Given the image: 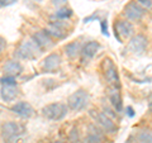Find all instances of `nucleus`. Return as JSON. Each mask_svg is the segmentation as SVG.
<instances>
[{
    "label": "nucleus",
    "instance_id": "nucleus-13",
    "mask_svg": "<svg viewBox=\"0 0 152 143\" xmlns=\"http://www.w3.org/2000/svg\"><path fill=\"white\" fill-rule=\"evenodd\" d=\"M3 72L5 74V76L15 77V76H19L23 72V66L17 60H9L3 66Z\"/></svg>",
    "mask_w": 152,
    "mask_h": 143
},
{
    "label": "nucleus",
    "instance_id": "nucleus-19",
    "mask_svg": "<svg viewBox=\"0 0 152 143\" xmlns=\"http://www.w3.org/2000/svg\"><path fill=\"white\" fill-rule=\"evenodd\" d=\"M65 52L70 58H75L80 52H81V45L77 41H74V42H70L69 45L65 46Z\"/></svg>",
    "mask_w": 152,
    "mask_h": 143
},
{
    "label": "nucleus",
    "instance_id": "nucleus-14",
    "mask_svg": "<svg viewBox=\"0 0 152 143\" xmlns=\"http://www.w3.org/2000/svg\"><path fill=\"white\" fill-rule=\"evenodd\" d=\"M32 39L36 42L38 45V47L42 50V48H48L53 45V42H52V38L47 34V32L43 29V31H38L36 32L34 34H33Z\"/></svg>",
    "mask_w": 152,
    "mask_h": 143
},
{
    "label": "nucleus",
    "instance_id": "nucleus-18",
    "mask_svg": "<svg viewBox=\"0 0 152 143\" xmlns=\"http://www.w3.org/2000/svg\"><path fill=\"white\" fill-rule=\"evenodd\" d=\"M102 139H103V134L96 131L95 125H91L89 128V134L85 138L84 143H102Z\"/></svg>",
    "mask_w": 152,
    "mask_h": 143
},
{
    "label": "nucleus",
    "instance_id": "nucleus-11",
    "mask_svg": "<svg viewBox=\"0 0 152 143\" xmlns=\"http://www.w3.org/2000/svg\"><path fill=\"white\" fill-rule=\"evenodd\" d=\"M61 62H62V60H61V56L58 53H51L42 61V69L46 72H53L60 67Z\"/></svg>",
    "mask_w": 152,
    "mask_h": 143
},
{
    "label": "nucleus",
    "instance_id": "nucleus-24",
    "mask_svg": "<svg viewBox=\"0 0 152 143\" xmlns=\"http://www.w3.org/2000/svg\"><path fill=\"white\" fill-rule=\"evenodd\" d=\"M70 141L72 143H79V134H77V129H74L71 131L70 133Z\"/></svg>",
    "mask_w": 152,
    "mask_h": 143
},
{
    "label": "nucleus",
    "instance_id": "nucleus-21",
    "mask_svg": "<svg viewBox=\"0 0 152 143\" xmlns=\"http://www.w3.org/2000/svg\"><path fill=\"white\" fill-rule=\"evenodd\" d=\"M72 14H74L72 9L62 7L55 13V18H57L58 20H64V19H69L70 17H72Z\"/></svg>",
    "mask_w": 152,
    "mask_h": 143
},
{
    "label": "nucleus",
    "instance_id": "nucleus-7",
    "mask_svg": "<svg viewBox=\"0 0 152 143\" xmlns=\"http://www.w3.org/2000/svg\"><path fill=\"white\" fill-rule=\"evenodd\" d=\"M91 117L94 118V120L96 122V124L102 128L104 132L107 133H113L114 131L117 129L115 123L113 122L112 118H109L104 112H91Z\"/></svg>",
    "mask_w": 152,
    "mask_h": 143
},
{
    "label": "nucleus",
    "instance_id": "nucleus-1",
    "mask_svg": "<svg viewBox=\"0 0 152 143\" xmlns=\"http://www.w3.org/2000/svg\"><path fill=\"white\" fill-rule=\"evenodd\" d=\"M102 71L108 84L110 88H118L121 89V80H119V74H118V69L115 63L113 62L112 58L105 57L102 62Z\"/></svg>",
    "mask_w": 152,
    "mask_h": 143
},
{
    "label": "nucleus",
    "instance_id": "nucleus-22",
    "mask_svg": "<svg viewBox=\"0 0 152 143\" xmlns=\"http://www.w3.org/2000/svg\"><path fill=\"white\" fill-rule=\"evenodd\" d=\"M1 85H7V86H17V80L13 76H3L0 79Z\"/></svg>",
    "mask_w": 152,
    "mask_h": 143
},
{
    "label": "nucleus",
    "instance_id": "nucleus-6",
    "mask_svg": "<svg viewBox=\"0 0 152 143\" xmlns=\"http://www.w3.org/2000/svg\"><path fill=\"white\" fill-rule=\"evenodd\" d=\"M133 32H134L133 24L127 19H119V20L114 23V34H115L118 42H121V43H122V38L132 37Z\"/></svg>",
    "mask_w": 152,
    "mask_h": 143
},
{
    "label": "nucleus",
    "instance_id": "nucleus-20",
    "mask_svg": "<svg viewBox=\"0 0 152 143\" xmlns=\"http://www.w3.org/2000/svg\"><path fill=\"white\" fill-rule=\"evenodd\" d=\"M136 143H152V131L142 129L136 134Z\"/></svg>",
    "mask_w": 152,
    "mask_h": 143
},
{
    "label": "nucleus",
    "instance_id": "nucleus-16",
    "mask_svg": "<svg viewBox=\"0 0 152 143\" xmlns=\"http://www.w3.org/2000/svg\"><path fill=\"white\" fill-rule=\"evenodd\" d=\"M99 48H100V45L96 41H90L86 45L83 47L81 50V55L84 58H93V57L98 53Z\"/></svg>",
    "mask_w": 152,
    "mask_h": 143
},
{
    "label": "nucleus",
    "instance_id": "nucleus-31",
    "mask_svg": "<svg viewBox=\"0 0 152 143\" xmlns=\"http://www.w3.org/2000/svg\"><path fill=\"white\" fill-rule=\"evenodd\" d=\"M52 143H64V142H61V141H57V142H52Z\"/></svg>",
    "mask_w": 152,
    "mask_h": 143
},
{
    "label": "nucleus",
    "instance_id": "nucleus-17",
    "mask_svg": "<svg viewBox=\"0 0 152 143\" xmlns=\"http://www.w3.org/2000/svg\"><path fill=\"white\" fill-rule=\"evenodd\" d=\"M0 95H1V99L4 101H13L15 100V98L19 95V90L17 86H7V85H1V91H0Z\"/></svg>",
    "mask_w": 152,
    "mask_h": 143
},
{
    "label": "nucleus",
    "instance_id": "nucleus-10",
    "mask_svg": "<svg viewBox=\"0 0 152 143\" xmlns=\"http://www.w3.org/2000/svg\"><path fill=\"white\" fill-rule=\"evenodd\" d=\"M10 110L14 114H17V115L22 117V118H26V119L31 118L33 114H34V109H33L31 104L27 103V101H18V103H15L14 105H12Z\"/></svg>",
    "mask_w": 152,
    "mask_h": 143
},
{
    "label": "nucleus",
    "instance_id": "nucleus-12",
    "mask_svg": "<svg viewBox=\"0 0 152 143\" xmlns=\"http://www.w3.org/2000/svg\"><path fill=\"white\" fill-rule=\"evenodd\" d=\"M45 31L51 38H56V39H62V38L67 36L65 29V24H61V23H57V22H51Z\"/></svg>",
    "mask_w": 152,
    "mask_h": 143
},
{
    "label": "nucleus",
    "instance_id": "nucleus-8",
    "mask_svg": "<svg viewBox=\"0 0 152 143\" xmlns=\"http://www.w3.org/2000/svg\"><path fill=\"white\" fill-rule=\"evenodd\" d=\"M147 43H148V41L143 34H136L131 37L127 47L133 55H142L146 51Z\"/></svg>",
    "mask_w": 152,
    "mask_h": 143
},
{
    "label": "nucleus",
    "instance_id": "nucleus-15",
    "mask_svg": "<svg viewBox=\"0 0 152 143\" xmlns=\"http://www.w3.org/2000/svg\"><path fill=\"white\" fill-rule=\"evenodd\" d=\"M109 100H110L113 108L115 109L117 112H122L123 101H122V96H121L119 89H118V88H110V90H109Z\"/></svg>",
    "mask_w": 152,
    "mask_h": 143
},
{
    "label": "nucleus",
    "instance_id": "nucleus-4",
    "mask_svg": "<svg viewBox=\"0 0 152 143\" xmlns=\"http://www.w3.org/2000/svg\"><path fill=\"white\" fill-rule=\"evenodd\" d=\"M89 94L86 90L79 89L75 93H72L67 99V108H70L74 112H81L89 104Z\"/></svg>",
    "mask_w": 152,
    "mask_h": 143
},
{
    "label": "nucleus",
    "instance_id": "nucleus-2",
    "mask_svg": "<svg viewBox=\"0 0 152 143\" xmlns=\"http://www.w3.org/2000/svg\"><path fill=\"white\" fill-rule=\"evenodd\" d=\"M67 112L69 108L64 103H52L42 108V115L50 120H62Z\"/></svg>",
    "mask_w": 152,
    "mask_h": 143
},
{
    "label": "nucleus",
    "instance_id": "nucleus-28",
    "mask_svg": "<svg viewBox=\"0 0 152 143\" xmlns=\"http://www.w3.org/2000/svg\"><path fill=\"white\" fill-rule=\"evenodd\" d=\"M127 112H128V115H129V117H133V115H134V110H133L131 107H128V108H127Z\"/></svg>",
    "mask_w": 152,
    "mask_h": 143
},
{
    "label": "nucleus",
    "instance_id": "nucleus-25",
    "mask_svg": "<svg viewBox=\"0 0 152 143\" xmlns=\"http://www.w3.org/2000/svg\"><path fill=\"white\" fill-rule=\"evenodd\" d=\"M100 27H102V33L104 36H109V32H108V23H107V20L105 19H103V20L100 22Z\"/></svg>",
    "mask_w": 152,
    "mask_h": 143
},
{
    "label": "nucleus",
    "instance_id": "nucleus-26",
    "mask_svg": "<svg viewBox=\"0 0 152 143\" xmlns=\"http://www.w3.org/2000/svg\"><path fill=\"white\" fill-rule=\"evenodd\" d=\"M18 0H0V7H9V5H13Z\"/></svg>",
    "mask_w": 152,
    "mask_h": 143
},
{
    "label": "nucleus",
    "instance_id": "nucleus-3",
    "mask_svg": "<svg viewBox=\"0 0 152 143\" xmlns=\"http://www.w3.org/2000/svg\"><path fill=\"white\" fill-rule=\"evenodd\" d=\"M41 48L33 39L23 41L15 50V56L22 60H33L41 53Z\"/></svg>",
    "mask_w": 152,
    "mask_h": 143
},
{
    "label": "nucleus",
    "instance_id": "nucleus-30",
    "mask_svg": "<svg viewBox=\"0 0 152 143\" xmlns=\"http://www.w3.org/2000/svg\"><path fill=\"white\" fill-rule=\"evenodd\" d=\"M148 108H150V110L152 112V103H150V107H148Z\"/></svg>",
    "mask_w": 152,
    "mask_h": 143
},
{
    "label": "nucleus",
    "instance_id": "nucleus-27",
    "mask_svg": "<svg viewBox=\"0 0 152 143\" xmlns=\"http://www.w3.org/2000/svg\"><path fill=\"white\" fill-rule=\"evenodd\" d=\"M5 47H7V41L4 39V38L0 36V55L4 52V50H5Z\"/></svg>",
    "mask_w": 152,
    "mask_h": 143
},
{
    "label": "nucleus",
    "instance_id": "nucleus-5",
    "mask_svg": "<svg viewBox=\"0 0 152 143\" xmlns=\"http://www.w3.org/2000/svg\"><path fill=\"white\" fill-rule=\"evenodd\" d=\"M0 131H1V136L4 138V141H7L8 143H12L15 141L19 136L23 134L24 127L19 125L15 122H7L1 125Z\"/></svg>",
    "mask_w": 152,
    "mask_h": 143
},
{
    "label": "nucleus",
    "instance_id": "nucleus-29",
    "mask_svg": "<svg viewBox=\"0 0 152 143\" xmlns=\"http://www.w3.org/2000/svg\"><path fill=\"white\" fill-rule=\"evenodd\" d=\"M64 1H66V0H52V3H53L55 5H58V4L64 3Z\"/></svg>",
    "mask_w": 152,
    "mask_h": 143
},
{
    "label": "nucleus",
    "instance_id": "nucleus-9",
    "mask_svg": "<svg viewBox=\"0 0 152 143\" xmlns=\"http://www.w3.org/2000/svg\"><path fill=\"white\" fill-rule=\"evenodd\" d=\"M123 14H124V17L128 19V20L140 22L145 15V10L136 3V0H133V1L128 3L126 5Z\"/></svg>",
    "mask_w": 152,
    "mask_h": 143
},
{
    "label": "nucleus",
    "instance_id": "nucleus-23",
    "mask_svg": "<svg viewBox=\"0 0 152 143\" xmlns=\"http://www.w3.org/2000/svg\"><path fill=\"white\" fill-rule=\"evenodd\" d=\"M136 3L143 9H151L152 8V0H136Z\"/></svg>",
    "mask_w": 152,
    "mask_h": 143
}]
</instances>
